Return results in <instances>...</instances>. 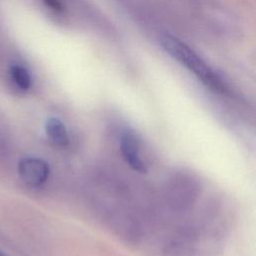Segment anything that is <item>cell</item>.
<instances>
[{
  "instance_id": "cell-5",
  "label": "cell",
  "mask_w": 256,
  "mask_h": 256,
  "mask_svg": "<svg viewBox=\"0 0 256 256\" xmlns=\"http://www.w3.org/2000/svg\"><path fill=\"white\" fill-rule=\"evenodd\" d=\"M10 75L15 85L23 90L27 91L31 88L32 79L29 71L21 65H13L10 69Z\"/></svg>"
},
{
  "instance_id": "cell-3",
  "label": "cell",
  "mask_w": 256,
  "mask_h": 256,
  "mask_svg": "<svg viewBox=\"0 0 256 256\" xmlns=\"http://www.w3.org/2000/svg\"><path fill=\"white\" fill-rule=\"evenodd\" d=\"M120 150L124 160L135 171L145 173L147 167L140 157L139 142L132 132H124L120 140Z\"/></svg>"
},
{
  "instance_id": "cell-1",
  "label": "cell",
  "mask_w": 256,
  "mask_h": 256,
  "mask_svg": "<svg viewBox=\"0 0 256 256\" xmlns=\"http://www.w3.org/2000/svg\"><path fill=\"white\" fill-rule=\"evenodd\" d=\"M160 42L172 58L195 75L204 85L217 93L230 94V88L222 77L185 42L171 35L163 36Z\"/></svg>"
},
{
  "instance_id": "cell-7",
  "label": "cell",
  "mask_w": 256,
  "mask_h": 256,
  "mask_svg": "<svg viewBox=\"0 0 256 256\" xmlns=\"http://www.w3.org/2000/svg\"><path fill=\"white\" fill-rule=\"evenodd\" d=\"M0 256H7L4 252H2V251H0Z\"/></svg>"
},
{
  "instance_id": "cell-4",
  "label": "cell",
  "mask_w": 256,
  "mask_h": 256,
  "mask_svg": "<svg viewBox=\"0 0 256 256\" xmlns=\"http://www.w3.org/2000/svg\"><path fill=\"white\" fill-rule=\"evenodd\" d=\"M45 131L49 140L58 147H66L69 144V135L63 122L55 117H50L45 123Z\"/></svg>"
},
{
  "instance_id": "cell-2",
  "label": "cell",
  "mask_w": 256,
  "mask_h": 256,
  "mask_svg": "<svg viewBox=\"0 0 256 256\" xmlns=\"http://www.w3.org/2000/svg\"><path fill=\"white\" fill-rule=\"evenodd\" d=\"M20 178L29 186L38 187L44 184L50 174L48 163L37 157H25L18 163Z\"/></svg>"
},
{
  "instance_id": "cell-6",
  "label": "cell",
  "mask_w": 256,
  "mask_h": 256,
  "mask_svg": "<svg viewBox=\"0 0 256 256\" xmlns=\"http://www.w3.org/2000/svg\"><path fill=\"white\" fill-rule=\"evenodd\" d=\"M43 2L49 9L56 13H64L65 11V6L62 0H43Z\"/></svg>"
}]
</instances>
